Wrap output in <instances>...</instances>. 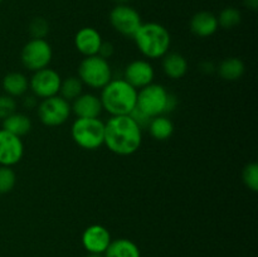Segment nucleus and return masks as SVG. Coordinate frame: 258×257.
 <instances>
[{
  "mask_svg": "<svg viewBox=\"0 0 258 257\" xmlns=\"http://www.w3.org/2000/svg\"><path fill=\"white\" fill-rule=\"evenodd\" d=\"M143 143V128L130 115L111 116L105 123V141L110 151L116 155H133Z\"/></svg>",
  "mask_w": 258,
  "mask_h": 257,
  "instance_id": "1",
  "label": "nucleus"
},
{
  "mask_svg": "<svg viewBox=\"0 0 258 257\" xmlns=\"http://www.w3.org/2000/svg\"><path fill=\"white\" fill-rule=\"evenodd\" d=\"M103 110L107 111L111 116L130 115L138 102V90L123 78L111 80L100 96Z\"/></svg>",
  "mask_w": 258,
  "mask_h": 257,
  "instance_id": "2",
  "label": "nucleus"
},
{
  "mask_svg": "<svg viewBox=\"0 0 258 257\" xmlns=\"http://www.w3.org/2000/svg\"><path fill=\"white\" fill-rule=\"evenodd\" d=\"M133 38L141 54L149 59L163 58L171 44L169 30L155 22L143 23Z\"/></svg>",
  "mask_w": 258,
  "mask_h": 257,
  "instance_id": "3",
  "label": "nucleus"
},
{
  "mask_svg": "<svg viewBox=\"0 0 258 257\" xmlns=\"http://www.w3.org/2000/svg\"><path fill=\"white\" fill-rule=\"evenodd\" d=\"M176 103L175 96L159 83H150L138 91L136 107L151 118L171 112L175 110Z\"/></svg>",
  "mask_w": 258,
  "mask_h": 257,
  "instance_id": "4",
  "label": "nucleus"
},
{
  "mask_svg": "<svg viewBox=\"0 0 258 257\" xmlns=\"http://www.w3.org/2000/svg\"><path fill=\"white\" fill-rule=\"evenodd\" d=\"M73 141L85 150H97L105 141V122L100 118H80L71 127Z\"/></svg>",
  "mask_w": 258,
  "mask_h": 257,
  "instance_id": "5",
  "label": "nucleus"
},
{
  "mask_svg": "<svg viewBox=\"0 0 258 257\" xmlns=\"http://www.w3.org/2000/svg\"><path fill=\"white\" fill-rule=\"evenodd\" d=\"M78 78L88 87L102 90L112 80L110 63L97 54L85 57L78 67Z\"/></svg>",
  "mask_w": 258,
  "mask_h": 257,
  "instance_id": "6",
  "label": "nucleus"
},
{
  "mask_svg": "<svg viewBox=\"0 0 258 257\" xmlns=\"http://www.w3.org/2000/svg\"><path fill=\"white\" fill-rule=\"evenodd\" d=\"M53 57L52 45L45 39H30L23 47L20 59L23 66L32 72L47 68Z\"/></svg>",
  "mask_w": 258,
  "mask_h": 257,
  "instance_id": "7",
  "label": "nucleus"
},
{
  "mask_svg": "<svg viewBox=\"0 0 258 257\" xmlns=\"http://www.w3.org/2000/svg\"><path fill=\"white\" fill-rule=\"evenodd\" d=\"M71 105L59 95L44 98L38 105V117L45 126H60L70 118Z\"/></svg>",
  "mask_w": 258,
  "mask_h": 257,
  "instance_id": "8",
  "label": "nucleus"
},
{
  "mask_svg": "<svg viewBox=\"0 0 258 257\" xmlns=\"http://www.w3.org/2000/svg\"><path fill=\"white\" fill-rule=\"evenodd\" d=\"M110 23L121 35L133 38L143 24L140 14L127 4H117L110 13Z\"/></svg>",
  "mask_w": 258,
  "mask_h": 257,
  "instance_id": "9",
  "label": "nucleus"
},
{
  "mask_svg": "<svg viewBox=\"0 0 258 257\" xmlns=\"http://www.w3.org/2000/svg\"><path fill=\"white\" fill-rule=\"evenodd\" d=\"M60 82H62V78L59 73L47 67L34 72L29 81V88L35 97L44 100V98L53 97L59 93Z\"/></svg>",
  "mask_w": 258,
  "mask_h": 257,
  "instance_id": "10",
  "label": "nucleus"
},
{
  "mask_svg": "<svg viewBox=\"0 0 258 257\" xmlns=\"http://www.w3.org/2000/svg\"><path fill=\"white\" fill-rule=\"evenodd\" d=\"M24 155L22 138L0 128V165L14 166Z\"/></svg>",
  "mask_w": 258,
  "mask_h": 257,
  "instance_id": "11",
  "label": "nucleus"
},
{
  "mask_svg": "<svg viewBox=\"0 0 258 257\" xmlns=\"http://www.w3.org/2000/svg\"><path fill=\"white\" fill-rule=\"evenodd\" d=\"M82 246L88 253H105L111 243V233L102 224L88 226L82 233Z\"/></svg>",
  "mask_w": 258,
  "mask_h": 257,
  "instance_id": "12",
  "label": "nucleus"
},
{
  "mask_svg": "<svg viewBox=\"0 0 258 257\" xmlns=\"http://www.w3.org/2000/svg\"><path fill=\"white\" fill-rule=\"evenodd\" d=\"M154 77H155V71L151 63L145 59H136L126 66L123 80L130 83L134 88L140 90L153 83Z\"/></svg>",
  "mask_w": 258,
  "mask_h": 257,
  "instance_id": "13",
  "label": "nucleus"
},
{
  "mask_svg": "<svg viewBox=\"0 0 258 257\" xmlns=\"http://www.w3.org/2000/svg\"><path fill=\"white\" fill-rule=\"evenodd\" d=\"M102 37L100 32L92 27L81 28L75 37V45L78 52L85 57L98 54L101 44H102Z\"/></svg>",
  "mask_w": 258,
  "mask_h": 257,
  "instance_id": "14",
  "label": "nucleus"
},
{
  "mask_svg": "<svg viewBox=\"0 0 258 257\" xmlns=\"http://www.w3.org/2000/svg\"><path fill=\"white\" fill-rule=\"evenodd\" d=\"M71 110L80 118H97L103 107L98 96L93 93H81L71 106Z\"/></svg>",
  "mask_w": 258,
  "mask_h": 257,
  "instance_id": "15",
  "label": "nucleus"
},
{
  "mask_svg": "<svg viewBox=\"0 0 258 257\" xmlns=\"http://www.w3.org/2000/svg\"><path fill=\"white\" fill-rule=\"evenodd\" d=\"M191 33L199 38L212 37L218 30V19L211 12H198L191 17L189 23Z\"/></svg>",
  "mask_w": 258,
  "mask_h": 257,
  "instance_id": "16",
  "label": "nucleus"
},
{
  "mask_svg": "<svg viewBox=\"0 0 258 257\" xmlns=\"http://www.w3.org/2000/svg\"><path fill=\"white\" fill-rule=\"evenodd\" d=\"M163 71L171 80H179L188 72V62L180 53H166L163 57Z\"/></svg>",
  "mask_w": 258,
  "mask_h": 257,
  "instance_id": "17",
  "label": "nucleus"
},
{
  "mask_svg": "<svg viewBox=\"0 0 258 257\" xmlns=\"http://www.w3.org/2000/svg\"><path fill=\"white\" fill-rule=\"evenodd\" d=\"M2 85L5 91V95L15 98L22 97L27 93L28 88H29V81L23 73L10 72L4 76Z\"/></svg>",
  "mask_w": 258,
  "mask_h": 257,
  "instance_id": "18",
  "label": "nucleus"
},
{
  "mask_svg": "<svg viewBox=\"0 0 258 257\" xmlns=\"http://www.w3.org/2000/svg\"><path fill=\"white\" fill-rule=\"evenodd\" d=\"M105 257H141L140 248L134 241L127 238H117L111 241L103 253Z\"/></svg>",
  "mask_w": 258,
  "mask_h": 257,
  "instance_id": "19",
  "label": "nucleus"
},
{
  "mask_svg": "<svg viewBox=\"0 0 258 257\" xmlns=\"http://www.w3.org/2000/svg\"><path fill=\"white\" fill-rule=\"evenodd\" d=\"M32 126L33 123L29 116L22 112H17V111L3 120V128L19 136V138L29 134Z\"/></svg>",
  "mask_w": 258,
  "mask_h": 257,
  "instance_id": "20",
  "label": "nucleus"
},
{
  "mask_svg": "<svg viewBox=\"0 0 258 257\" xmlns=\"http://www.w3.org/2000/svg\"><path fill=\"white\" fill-rule=\"evenodd\" d=\"M217 71L224 81L233 82V81H238L244 75L246 66H244L243 60L239 59V58L231 57L222 60Z\"/></svg>",
  "mask_w": 258,
  "mask_h": 257,
  "instance_id": "21",
  "label": "nucleus"
},
{
  "mask_svg": "<svg viewBox=\"0 0 258 257\" xmlns=\"http://www.w3.org/2000/svg\"><path fill=\"white\" fill-rule=\"evenodd\" d=\"M148 128L151 138H154L158 141H165L170 139L171 135H173L174 123L171 122L170 118H168V116L160 115L151 118Z\"/></svg>",
  "mask_w": 258,
  "mask_h": 257,
  "instance_id": "22",
  "label": "nucleus"
},
{
  "mask_svg": "<svg viewBox=\"0 0 258 257\" xmlns=\"http://www.w3.org/2000/svg\"><path fill=\"white\" fill-rule=\"evenodd\" d=\"M82 81L78 77H75V76L66 78V80H62V82H60L59 96L64 98V100H67L68 102L70 101H75L82 93Z\"/></svg>",
  "mask_w": 258,
  "mask_h": 257,
  "instance_id": "23",
  "label": "nucleus"
},
{
  "mask_svg": "<svg viewBox=\"0 0 258 257\" xmlns=\"http://www.w3.org/2000/svg\"><path fill=\"white\" fill-rule=\"evenodd\" d=\"M217 19H218L219 27L224 28V29H232L241 23L242 14L237 8L227 7L219 13Z\"/></svg>",
  "mask_w": 258,
  "mask_h": 257,
  "instance_id": "24",
  "label": "nucleus"
},
{
  "mask_svg": "<svg viewBox=\"0 0 258 257\" xmlns=\"http://www.w3.org/2000/svg\"><path fill=\"white\" fill-rule=\"evenodd\" d=\"M17 184V174L12 166L0 165V194H7L14 189Z\"/></svg>",
  "mask_w": 258,
  "mask_h": 257,
  "instance_id": "25",
  "label": "nucleus"
},
{
  "mask_svg": "<svg viewBox=\"0 0 258 257\" xmlns=\"http://www.w3.org/2000/svg\"><path fill=\"white\" fill-rule=\"evenodd\" d=\"M28 29L33 39H44L49 33V23L43 17H35L30 20Z\"/></svg>",
  "mask_w": 258,
  "mask_h": 257,
  "instance_id": "26",
  "label": "nucleus"
},
{
  "mask_svg": "<svg viewBox=\"0 0 258 257\" xmlns=\"http://www.w3.org/2000/svg\"><path fill=\"white\" fill-rule=\"evenodd\" d=\"M242 180L244 185L252 191L258 190V164L249 163L242 171Z\"/></svg>",
  "mask_w": 258,
  "mask_h": 257,
  "instance_id": "27",
  "label": "nucleus"
},
{
  "mask_svg": "<svg viewBox=\"0 0 258 257\" xmlns=\"http://www.w3.org/2000/svg\"><path fill=\"white\" fill-rule=\"evenodd\" d=\"M17 110V102L8 95H0V120H4Z\"/></svg>",
  "mask_w": 258,
  "mask_h": 257,
  "instance_id": "28",
  "label": "nucleus"
},
{
  "mask_svg": "<svg viewBox=\"0 0 258 257\" xmlns=\"http://www.w3.org/2000/svg\"><path fill=\"white\" fill-rule=\"evenodd\" d=\"M130 116L134 118V121H135V122L138 123L141 128H148L149 123H150V121H151L150 116H148L146 113H144L143 111L139 110L138 107L134 108L133 112L130 113Z\"/></svg>",
  "mask_w": 258,
  "mask_h": 257,
  "instance_id": "29",
  "label": "nucleus"
},
{
  "mask_svg": "<svg viewBox=\"0 0 258 257\" xmlns=\"http://www.w3.org/2000/svg\"><path fill=\"white\" fill-rule=\"evenodd\" d=\"M113 53H115V47H113L112 43L102 42V44H101L100 50H98V54L97 55H100V57L105 58V59H108V58L112 57Z\"/></svg>",
  "mask_w": 258,
  "mask_h": 257,
  "instance_id": "30",
  "label": "nucleus"
},
{
  "mask_svg": "<svg viewBox=\"0 0 258 257\" xmlns=\"http://www.w3.org/2000/svg\"><path fill=\"white\" fill-rule=\"evenodd\" d=\"M23 105H24V107H27V108H29V110H32V108H34L35 106L38 105L37 97H35L34 95L27 96V97L23 98Z\"/></svg>",
  "mask_w": 258,
  "mask_h": 257,
  "instance_id": "31",
  "label": "nucleus"
},
{
  "mask_svg": "<svg viewBox=\"0 0 258 257\" xmlns=\"http://www.w3.org/2000/svg\"><path fill=\"white\" fill-rule=\"evenodd\" d=\"M216 70H217L216 66H214L212 62H207L206 60V62L201 63V71L203 73H208V75H211V73H213Z\"/></svg>",
  "mask_w": 258,
  "mask_h": 257,
  "instance_id": "32",
  "label": "nucleus"
},
{
  "mask_svg": "<svg viewBox=\"0 0 258 257\" xmlns=\"http://www.w3.org/2000/svg\"><path fill=\"white\" fill-rule=\"evenodd\" d=\"M244 5L251 10H257L258 0H244Z\"/></svg>",
  "mask_w": 258,
  "mask_h": 257,
  "instance_id": "33",
  "label": "nucleus"
},
{
  "mask_svg": "<svg viewBox=\"0 0 258 257\" xmlns=\"http://www.w3.org/2000/svg\"><path fill=\"white\" fill-rule=\"evenodd\" d=\"M86 257H105L102 253H88Z\"/></svg>",
  "mask_w": 258,
  "mask_h": 257,
  "instance_id": "34",
  "label": "nucleus"
},
{
  "mask_svg": "<svg viewBox=\"0 0 258 257\" xmlns=\"http://www.w3.org/2000/svg\"><path fill=\"white\" fill-rule=\"evenodd\" d=\"M117 4H127V2H130V0H115Z\"/></svg>",
  "mask_w": 258,
  "mask_h": 257,
  "instance_id": "35",
  "label": "nucleus"
},
{
  "mask_svg": "<svg viewBox=\"0 0 258 257\" xmlns=\"http://www.w3.org/2000/svg\"><path fill=\"white\" fill-rule=\"evenodd\" d=\"M3 2V0H0V3H2Z\"/></svg>",
  "mask_w": 258,
  "mask_h": 257,
  "instance_id": "36",
  "label": "nucleus"
}]
</instances>
